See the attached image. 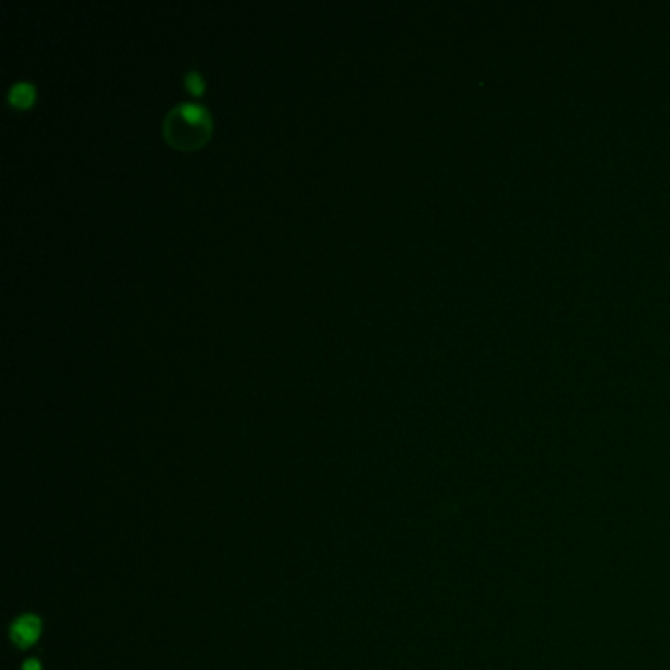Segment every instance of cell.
<instances>
[{"instance_id": "3", "label": "cell", "mask_w": 670, "mask_h": 670, "mask_svg": "<svg viewBox=\"0 0 670 670\" xmlns=\"http://www.w3.org/2000/svg\"><path fill=\"white\" fill-rule=\"evenodd\" d=\"M38 621L34 619V617H24V619H20L16 623V627H14V639L22 645H26V643H32L36 639V635H38Z\"/></svg>"}, {"instance_id": "2", "label": "cell", "mask_w": 670, "mask_h": 670, "mask_svg": "<svg viewBox=\"0 0 670 670\" xmlns=\"http://www.w3.org/2000/svg\"><path fill=\"white\" fill-rule=\"evenodd\" d=\"M34 101H36V89H34V85H30V83H16V85L10 89L8 103L14 106V108H20V110L30 108V106L34 105Z\"/></svg>"}, {"instance_id": "5", "label": "cell", "mask_w": 670, "mask_h": 670, "mask_svg": "<svg viewBox=\"0 0 670 670\" xmlns=\"http://www.w3.org/2000/svg\"><path fill=\"white\" fill-rule=\"evenodd\" d=\"M26 669H28V670H38V664H36V662H28V666H26Z\"/></svg>"}, {"instance_id": "4", "label": "cell", "mask_w": 670, "mask_h": 670, "mask_svg": "<svg viewBox=\"0 0 670 670\" xmlns=\"http://www.w3.org/2000/svg\"><path fill=\"white\" fill-rule=\"evenodd\" d=\"M185 85H187V89H189L195 96H199L202 91H205V83H202V79L199 77V73H195V71L187 75V79H185Z\"/></svg>"}, {"instance_id": "1", "label": "cell", "mask_w": 670, "mask_h": 670, "mask_svg": "<svg viewBox=\"0 0 670 670\" xmlns=\"http://www.w3.org/2000/svg\"><path fill=\"white\" fill-rule=\"evenodd\" d=\"M163 134L167 138V142L175 148H181V150L199 148L207 142V138L211 134V118L202 106L185 103L169 112L163 126Z\"/></svg>"}]
</instances>
